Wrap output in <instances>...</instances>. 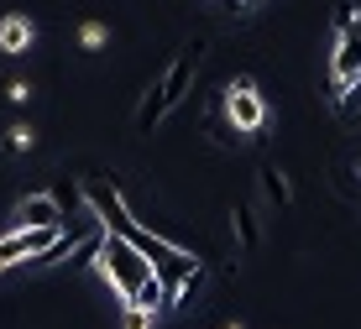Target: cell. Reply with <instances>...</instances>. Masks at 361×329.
<instances>
[{
  "label": "cell",
  "mask_w": 361,
  "mask_h": 329,
  "mask_svg": "<svg viewBox=\"0 0 361 329\" xmlns=\"http://www.w3.org/2000/svg\"><path fill=\"white\" fill-rule=\"evenodd\" d=\"M94 267L121 293V303H136V309H152V314L163 309V287H157V277H152V261H147L131 240L105 230L99 235V251H94Z\"/></svg>",
  "instance_id": "cell-1"
},
{
  "label": "cell",
  "mask_w": 361,
  "mask_h": 329,
  "mask_svg": "<svg viewBox=\"0 0 361 329\" xmlns=\"http://www.w3.org/2000/svg\"><path fill=\"white\" fill-rule=\"evenodd\" d=\"M199 63H204V37H194V42H183L178 47V58H173V68L157 79V99H163V116L173 105H183L194 89V79H199Z\"/></svg>",
  "instance_id": "cell-2"
},
{
  "label": "cell",
  "mask_w": 361,
  "mask_h": 329,
  "mask_svg": "<svg viewBox=\"0 0 361 329\" xmlns=\"http://www.w3.org/2000/svg\"><path fill=\"white\" fill-rule=\"evenodd\" d=\"M351 11H341L335 16V53H330V84L335 94H345L351 84L361 79V32H351Z\"/></svg>",
  "instance_id": "cell-3"
},
{
  "label": "cell",
  "mask_w": 361,
  "mask_h": 329,
  "mask_svg": "<svg viewBox=\"0 0 361 329\" xmlns=\"http://www.w3.org/2000/svg\"><path fill=\"white\" fill-rule=\"evenodd\" d=\"M226 116H231V125L241 136H257L267 125V105H262V94H257L252 79H235L231 89H226Z\"/></svg>",
  "instance_id": "cell-4"
},
{
  "label": "cell",
  "mask_w": 361,
  "mask_h": 329,
  "mask_svg": "<svg viewBox=\"0 0 361 329\" xmlns=\"http://www.w3.org/2000/svg\"><path fill=\"white\" fill-rule=\"evenodd\" d=\"M53 235H58V225H21V230L0 235V272L16 267V261H37L53 246Z\"/></svg>",
  "instance_id": "cell-5"
},
{
  "label": "cell",
  "mask_w": 361,
  "mask_h": 329,
  "mask_svg": "<svg viewBox=\"0 0 361 329\" xmlns=\"http://www.w3.org/2000/svg\"><path fill=\"white\" fill-rule=\"evenodd\" d=\"M21 225H63L58 194H27L21 199Z\"/></svg>",
  "instance_id": "cell-6"
},
{
  "label": "cell",
  "mask_w": 361,
  "mask_h": 329,
  "mask_svg": "<svg viewBox=\"0 0 361 329\" xmlns=\"http://www.w3.org/2000/svg\"><path fill=\"white\" fill-rule=\"evenodd\" d=\"M32 47V21L27 16H6L0 21V53H27Z\"/></svg>",
  "instance_id": "cell-7"
},
{
  "label": "cell",
  "mask_w": 361,
  "mask_h": 329,
  "mask_svg": "<svg viewBox=\"0 0 361 329\" xmlns=\"http://www.w3.org/2000/svg\"><path fill=\"white\" fill-rule=\"evenodd\" d=\"M231 225H235V235H241V251H257V246H262V230H257V214L246 209V204H235V209H231Z\"/></svg>",
  "instance_id": "cell-8"
},
{
  "label": "cell",
  "mask_w": 361,
  "mask_h": 329,
  "mask_svg": "<svg viewBox=\"0 0 361 329\" xmlns=\"http://www.w3.org/2000/svg\"><path fill=\"white\" fill-rule=\"evenodd\" d=\"M262 188H267V199L272 204H293V188H288V178H283V168H262Z\"/></svg>",
  "instance_id": "cell-9"
},
{
  "label": "cell",
  "mask_w": 361,
  "mask_h": 329,
  "mask_svg": "<svg viewBox=\"0 0 361 329\" xmlns=\"http://www.w3.org/2000/svg\"><path fill=\"white\" fill-rule=\"evenodd\" d=\"M121 329H152V309H136V303H126V314H121Z\"/></svg>",
  "instance_id": "cell-10"
},
{
  "label": "cell",
  "mask_w": 361,
  "mask_h": 329,
  "mask_svg": "<svg viewBox=\"0 0 361 329\" xmlns=\"http://www.w3.org/2000/svg\"><path fill=\"white\" fill-rule=\"evenodd\" d=\"M6 147H11V151H32V125H11V131H6Z\"/></svg>",
  "instance_id": "cell-11"
},
{
  "label": "cell",
  "mask_w": 361,
  "mask_h": 329,
  "mask_svg": "<svg viewBox=\"0 0 361 329\" xmlns=\"http://www.w3.org/2000/svg\"><path fill=\"white\" fill-rule=\"evenodd\" d=\"M84 42L99 47V42H105V27H99V21H90V27H84Z\"/></svg>",
  "instance_id": "cell-12"
}]
</instances>
